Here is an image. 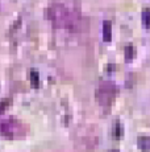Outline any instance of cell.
I'll return each instance as SVG.
<instances>
[{
  "mask_svg": "<svg viewBox=\"0 0 150 152\" xmlns=\"http://www.w3.org/2000/svg\"><path fill=\"white\" fill-rule=\"evenodd\" d=\"M46 15L56 28L69 29L71 32L83 31L84 28H87V20L82 16V13L75 8L69 7L65 3L56 1L50 4L46 11Z\"/></svg>",
  "mask_w": 150,
  "mask_h": 152,
  "instance_id": "obj_1",
  "label": "cell"
},
{
  "mask_svg": "<svg viewBox=\"0 0 150 152\" xmlns=\"http://www.w3.org/2000/svg\"><path fill=\"white\" fill-rule=\"evenodd\" d=\"M116 91H117V87L112 81H103L97 86L95 97H96V101L102 106H109L113 102L115 97H116Z\"/></svg>",
  "mask_w": 150,
  "mask_h": 152,
  "instance_id": "obj_2",
  "label": "cell"
},
{
  "mask_svg": "<svg viewBox=\"0 0 150 152\" xmlns=\"http://www.w3.org/2000/svg\"><path fill=\"white\" fill-rule=\"evenodd\" d=\"M20 124L15 119H7V121L1 122L0 124V132L5 136V138H12L13 135H16L17 131L20 130Z\"/></svg>",
  "mask_w": 150,
  "mask_h": 152,
  "instance_id": "obj_3",
  "label": "cell"
},
{
  "mask_svg": "<svg viewBox=\"0 0 150 152\" xmlns=\"http://www.w3.org/2000/svg\"><path fill=\"white\" fill-rule=\"evenodd\" d=\"M103 39L104 41H111L112 39V24L107 20L103 23Z\"/></svg>",
  "mask_w": 150,
  "mask_h": 152,
  "instance_id": "obj_4",
  "label": "cell"
},
{
  "mask_svg": "<svg viewBox=\"0 0 150 152\" xmlns=\"http://www.w3.org/2000/svg\"><path fill=\"white\" fill-rule=\"evenodd\" d=\"M137 144L141 150H150V136H141V138H138Z\"/></svg>",
  "mask_w": 150,
  "mask_h": 152,
  "instance_id": "obj_5",
  "label": "cell"
},
{
  "mask_svg": "<svg viewBox=\"0 0 150 152\" xmlns=\"http://www.w3.org/2000/svg\"><path fill=\"white\" fill-rule=\"evenodd\" d=\"M113 136L116 139H121L124 136V127H123V124H121L120 122H117V123L115 124V127H113Z\"/></svg>",
  "mask_w": 150,
  "mask_h": 152,
  "instance_id": "obj_6",
  "label": "cell"
},
{
  "mask_svg": "<svg viewBox=\"0 0 150 152\" xmlns=\"http://www.w3.org/2000/svg\"><path fill=\"white\" fill-rule=\"evenodd\" d=\"M142 23L146 28L150 27V10H148V8L142 11Z\"/></svg>",
  "mask_w": 150,
  "mask_h": 152,
  "instance_id": "obj_7",
  "label": "cell"
},
{
  "mask_svg": "<svg viewBox=\"0 0 150 152\" xmlns=\"http://www.w3.org/2000/svg\"><path fill=\"white\" fill-rule=\"evenodd\" d=\"M133 56H134V48L132 45H128L125 48V58L131 60V58H133Z\"/></svg>",
  "mask_w": 150,
  "mask_h": 152,
  "instance_id": "obj_8",
  "label": "cell"
},
{
  "mask_svg": "<svg viewBox=\"0 0 150 152\" xmlns=\"http://www.w3.org/2000/svg\"><path fill=\"white\" fill-rule=\"evenodd\" d=\"M111 152H117V151H111Z\"/></svg>",
  "mask_w": 150,
  "mask_h": 152,
  "instance_id": "obj_9",
  "label": "cell"
}]
</instances>
